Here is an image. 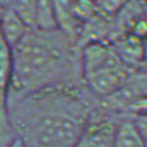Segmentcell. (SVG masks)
<instances>
[{"label":"cell","mask_w":147,"mask_h":147,"mask_svg":"<svg viewBox=\"0 0 147 147\" xmlns=\"http://www.w3.org/2000/svg\"><path fill=\"white\" fill-rule=\"evenodd\" d=\"M29 110L20 125L30 147H73L84 131L83 104L66 91L46 89L32 93Z\"/></svg>","instance_id":"6da1fadb"},{"label":"cell","mask_w":147,"mask_h":147,"mask_svg":"<svg viewBox=\"0 0 147 147\" xmlns=\"http://www.w3.org/2000/svg\"><path fill=\"white\" fill-rule=\"evenodd\" d=\"M50 32H30L28 30L11 49L13 73L11 86L16 89L36 87L55 77L60 71L64 53L58 44H53ZM36 92V91H35Z\"/></svg>","instance_id":"7a4b0ae2"},{"label":"cell","mask_w":147,"mask_h":147,"mask_svg":"<svg viewBox=\"0 0 147 147\" xmlns=\"http://www.w3.org/2000/svg\"><path fill=\"white\" fill-rule=\"evenodd\" d=\"M125 65L109 42H93L84 46L82 53L83 77Z\"/></svg>","instance_id":"3957f363"},{"label":"cell","mask_w":147,"mask_h":147,"mask_svg":"<svg viewBox=\"0 0 147 147\" xmlns=\"http://www.w3.org/2000/svg\"><path fill=\"white\" fill-rule=\"evenodd\" d=\"M3 3H0V13ZM13 57L11 49L6 44L0 31V136L9 131V119L7 115V98L9 94Z\"/></svg>","instance_id":"277c9868"},{"label":"cell","mask_w":147,"mask_h":147,"mask_svg":"<svg viewBox=\"0 0 147 147\" xmlns=\"http://www.w3.org/2000/svg\"><path fill=\"white\" fill-rule=\"evenodd\" d=\"M112 48L121 61L131 69L139 66L145 57L143 40L133 34H124L116 36L113 40Z\"/></svg>","instance_id":"5b68a950"},{"label":"cell","mask_w":147,"mask_h":147,"mask_svg":"<svg viewBox=\"0 0 147 147\" xmlns=\"http://www.w3.org/2000/svg\"><path fill=\"white\" fill-rule=\"evenodd\" d=\"M115 129L112 121L86 126L73 147H112Z\"/></svg>","instance_id":"8992f818"},{"label":"cell","mask_w":147,"mask_h":147,"mask_svg":"<svg viewBox=\"0 0 147 147\" xmlns=\"http://www.w3.org/2000/svg\"><path fill=\"white\" fill-rule=\"evenodd\" d=\"M0 31L3 38L13 49L27 33L28 28L7 4H3L0 13Z\"/></svg>","instance_id":"52a82bcc"},{"label":"cell","mask_w":147,"mask_h":147,"mask_svg":"<svg viewBox=\"0 0 147 147\" xmlns=\"http://www.w3.org/2000/svg\"><path fill=\"white\" fill-rule=\"evenodd\" d=\"M145 8L146 5L144 2L133 1L123 3L118 13H116V26L119 31V35L129 34L135 25L140 20L145 19Z\"/></svg>","instance_id":"ba28073f"},{"label":"cell","mask_w":147,"mask_h":147,"mask_svg":"<svg viewBox=\"0 0 147 147\" xmlns=\"http://www.w3.org/2000/svg\"><path fill=\"white\" fill-rule=\"evenodd\" d=\"M112 147H146V140L137 131L133 120H124L116 125Z\"/></svg>","instance_id":"9c48e42d"},{"label":"cell","mask_w":147,"mask_h":147,"mask_svg":"<svg viewBox=\"0 0 147 147\" xmlns=\"http://www.w3.org/2000/svg\"><path fill=\"white\" fill-rule=\"evenodd\" d=\"M36 31L52 32L57 28L54 3L52 1H36L34 27Z\"/></svg>","instance_id":"30bf717a"},{"label":"cell","mask_w":147,"mask_h":147,"mask_svg":"<svg viewBox=\"0 0 147 147\" xmlns=\"http://www.w3.org/2000/svg\"><path fill=\"white\" fill-rule=\"evenodd\" d=\"M8 5L24 22L27 28H33L35 21L36 1H16L9 2Z\"/></svg>","instance_id":"8fae6325"},{"label":"cell","mask_w":147,"mask_h":147,"mask_svg":"<svg viewBox=\"0 0 147 147\" xmlns=\"http://www.w3.org/2000/svg\"><path fill=\"white\" fill-rule=\"evenodd\" d=\"M71 11L75 18L81 23H86L96 15L97 8L92 1H76L71 2Z\"/></svg>","instance_id":"7c38bea8"},{"label":"cell","mask_w":147,"mask_h":147,"mask_svg":"<svg viewBox=\"0 0 147 147\" xmlns=\"http://www.w3.org/2000/svg\"><path fill=\"white\" fill-rule=\"evenodd\" d=\"M94 3L98 13L110 16L118 13L121 6L123 5L124 1H96Z\"/></svg>","instance_id":"4fadbf2b"},{"label":"cell","mask_w":147,"mask_h":147,"mask_svg":"<svg viewBox=\"0 0 147 147\" xmlns=\"http://www.w3.org/2000/svg\"><path fill=\"white\" fill-rule=\"evenodd\" d=\"M6 147H26V145H25V142L23 141L21 137H16L15 139H13L9 142V144Z\"/></svg>","instance_id":"5bb4252c"}]
</instances>
